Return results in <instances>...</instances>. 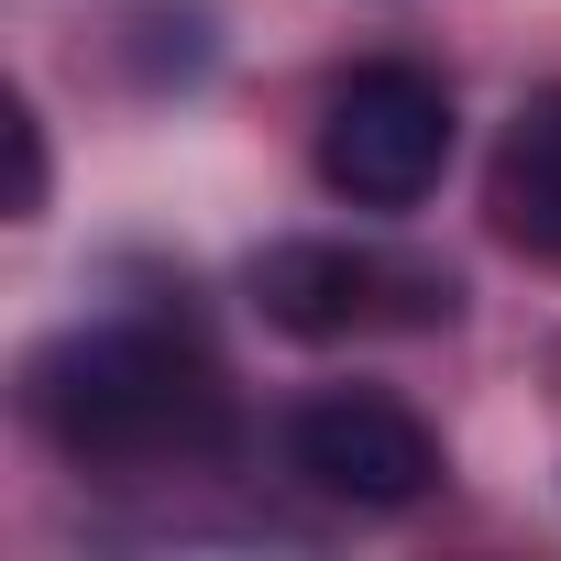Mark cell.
Masks as SVG:
<instances>
[{"mask_svg":"<svg viewBox=\"0 0 561 561\" xmlns=\"http://www.w3.org/2000/svg\"><path fill=\"white\" fill-rule=\"evenodd\" d=\"M23 419L89 473L209 462L231 440L220 364L165 320H78L23 353Z\"/></svg>","mask_w":561,"mask_h":561,"instance_id":"cell-1","label":"cell"},{"mask_svg":"<svg viewBox=\"0 0 561 561\" xmlns=\"http://www.w3.org/2000/svg\"><path fill=\"white\" fill-rule=\"evenodd\" d=\"M451 144H462V122H451V89L430 78V67H408V56H375V67H353L331 100H320V187L342 198V209H419L440 176H451Z\"/></svg>","mask_w":561,"mask_h":561,"instance_id":"cell-2","label":"cell"},{"mask_svg":"<svg viewBox=\"0 0 561 561\" xmlns=\"http://www.w3.org/2000/svg\"><path fill=\"white\" fill-rule=\"evenodd\" d=\"M242 287H253L264 331H287V342H364V331H430V320H451V275L364 253V242H320V231L309 242H264Z\"/></svg>","mask_w":561,"mask_h":561,"instance_id":"cell-3","label":"cell"},{"mask_svg":"<svg viewBox=\"0 0 561 561\" xmlns=\"http://www.w3.org/2000/svg\"><path fill=\"white\" fill-rule=\"evenodd\" d=\"M287 473L331 506H364V517H397L440 484V430L408 408V397H375V386H331L287 419Z\"/></svg>","mask_w":561,"mask_h":561,"instance_id":"cell-4","label":"cell"},{"mask_svg":"<svg viewBox=\"0 0 561 561\" xmlns=\"http://www.w3.org/2000/svg\"><path fill=\"white\" fill-rule=\"evenodd\" d=\"M484 209L517 253L561 264V89H539L506 133H495V165H484Z\"/></svg>","mask_w":561,"mask_h":561,"instance_id":"cell-5","label":"cell"},{"mask_svg":"<svg viewBox=\"0 0 561 561\" xmlns=\"http://www.w3.org/2000/svg\"><path fill=\"white\" fill-rule=\"evenodd\" d=\"M12 154H23V187H12V220H34V209H45V122H34V100H12Z\"/></svg>","mask_w":561,"mask_h":561,"instance_id":"cell-6","label":"cell"}]
</instances>
